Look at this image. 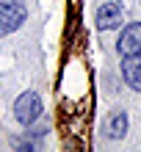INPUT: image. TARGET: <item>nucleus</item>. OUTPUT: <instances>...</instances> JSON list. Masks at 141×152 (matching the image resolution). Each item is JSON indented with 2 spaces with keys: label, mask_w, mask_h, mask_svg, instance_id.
Instances as JSON below:
<instances>
[{
  "label": "nucleus",
  "mask_w": 141,
  "mask_h": 152,
  "mask_svg": "<svg viewBox=\"0 0 141 152\" xmlns=\"http://www.w3.org/2000/svg\"><path fill=\"white\" fill-rule=\"evenodd\" d=\"M116 47H119L122 56H138L141 53V22H133V25H127L122 31Z\"/></svg>",
  "instance_id": "nucleus-3"
},
{
  "label": "nucleus",
  "mask_w": 141,
  "mask_h": 152,
  "mask_svg": "<svg viewBox=\"0 0 141 152\" xmlns=\"http://www.w3.org/2000/svg\"><path fill=\"white\" fill-rule=\"evenodd\" d=\"M39 113H42V97H39L36 91L20 94V100L14 102V116H17V122L25 124V127H31V124L39 119Z\"/></svg>",
  "instance_id": "nucleus-2"
},
{
  "label": "nucleus",
  "mask_w": 141,
  "mask_h": 152,
  "mask_svg": "<svg viewBox=\"0 0 141 152\" xmlns=\"http://www.w3.org/2000/svg\"><path fill=\"white\" fill-rule=\"evenodd\" d=\"M122 22V8L116 3H105L97 8V28L100 31H111Z\"/></svg>",
  "instance_id": "nucleus-5"
},
{
  "label": "nucleus",
  "mask_w": 141,
  "mask_h": 152,
  "mask_svg": "<svg viewBox=\"0 0 141 152\" xmlns=\"http://www.w3.org/2000/svg\"><path fill=\"white\" fill-rule=\"evenodd\" d=\"M25 17H28V11L20 0H0V36L14 33L25 22Z\"/></svg>",
  "instance_id": "nucleus-1"
},
{
  "label": "nucleus",
  "mask_w": 141,
  "mask_h": 152,
  "mask_svg": "<svg viewBox=\"0 0 141 152\" xmlns=\"http://www.w3.org/2000/svg\"><path fill=\"white\" fill-rule=\"evenodd\" d=\"M127 133V113L125 111H113L105 119V136L108 138H122Z\"/></svg>",
  "instance_id": "nucleus-6"
},
{
  "label": "nucleus",
  "mask_w": 141,
  "mask_h": 152,
  "mask_svg": "<svg viewBox=\"0 0 141 152\" xmlns=\"http://www.w3.org/2000/svg\"><path fill=\"white\" fill-rule=\"evenodd\" d=\"M122 77H125V83L133 91H141V53L138 56H125V61H122Z\"/></svg>",
  "instance_id": "nucleus-4"
}]
</instances>
